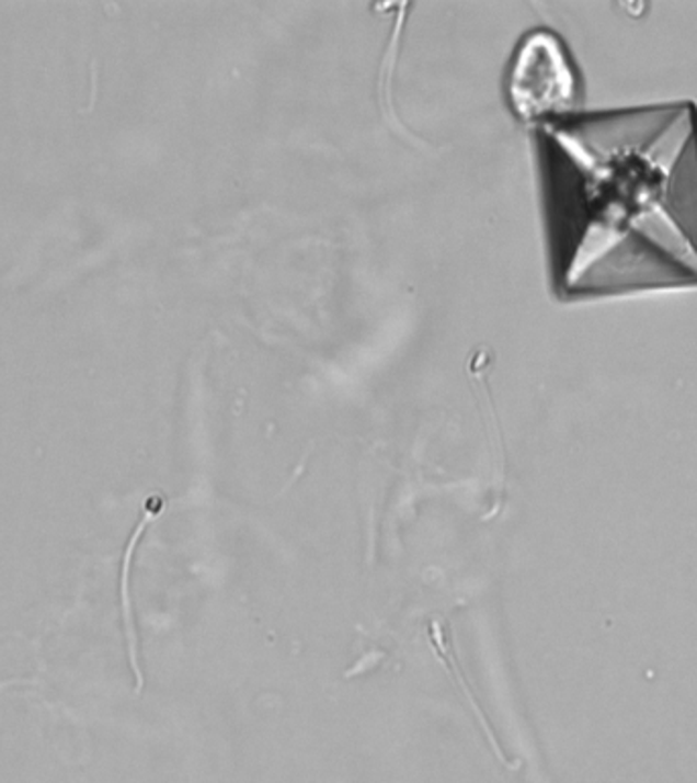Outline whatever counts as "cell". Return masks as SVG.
<instances>
[{
    "label": "cell",
    "mask_w": 697,
    "mask_h": 783,
    "mask_svg": "<svg viewBox=\"0 0 697 783\" xmlns=\"http://www.w3.org/2000/svg\"><path fill=\"white\" fill-rule=\"evenodd\" d=\"M429 640H431V645H433V649L436 651V657H438V659H443L445 668H447L450 676L455 678V683L459 685V690H461V694H464L465 700L469 702L471 711H473V714L478 716V720H480L481 726H483V730H485V737L492 740L495 749H498V745H495L494 740V733H492V728H490L488 720H485V714H483V711L480 708L478 697L473 696V690L469 688V682L465 680L464 669H459V661H457V657H455L453 651H450L449 640L445 637V628H443V623H441V621H433V624H431V628H429ZM498 753H500V749H498Z\"/></svg>",
    "instance_id": "cell-1"
}]
</instances>
